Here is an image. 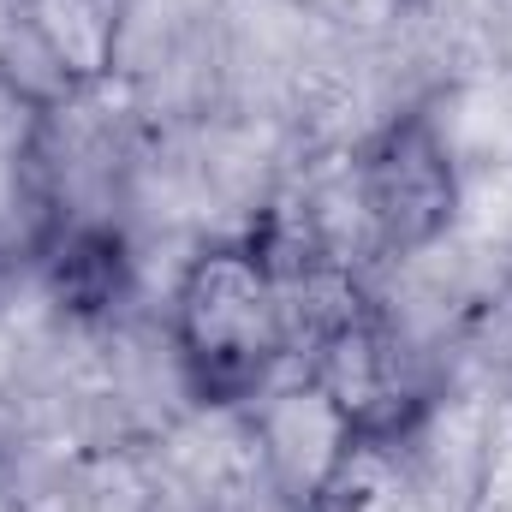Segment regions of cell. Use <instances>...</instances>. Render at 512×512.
<instances>
[{
	"mask_svg": "<svg viewBox=\"0 0 512 512\" xmlns=\"http://www.w3.org/2000/svg\"><path fill=\"white\" fill-rule=\"evenodd\" d=\"M18 60H30L24 78H12L24 102H78L120 66V12L108 0H18L6 66Z\"/></svg>",
	"mask_w": 512,
	"mask_h": 512,
	"instance_id": "obj_3",
	"label": "cell"
},
{
	"mask_svg": "<svg viewBox=\"0 0 512 512\" xmlns=\"http://www.w3.org/2000/svg\"><path fill=\"white\" fill-rule=\"evenodd\" d=\"M292 346L286 268L262 245H215L185 262L173 286V358L197 399H256Z\"/></svg>",
	"mask_w": 512,
	"mask_h": 512,
	"instance_id": "obj_1",
	"label": "cell"
},
{
	"mask_svg": "<svg viewBox=\"0 0 512 512\" xmlns=\"http://www.w3.org/2000/svg\"><path fill=\"white\" fill-rule=\"evenodd\" d=\"M352 209L387 256L429 251L459 215V167L429 114L387 120L352 161Z\"/></svg>",
	"mask_w": 512,
	"mask_h": 512,
	"instance_id": "obj_2",
	"label": "cell"
}]
</instances>
